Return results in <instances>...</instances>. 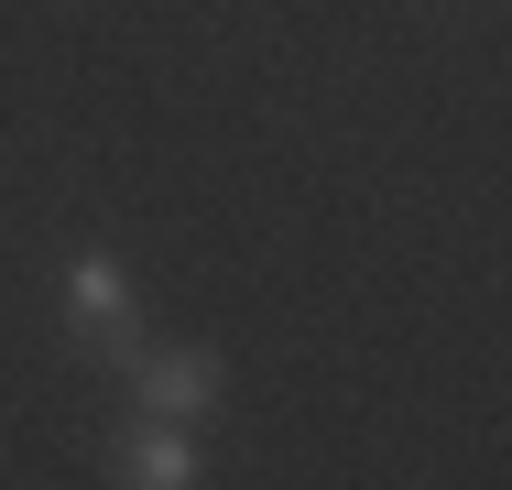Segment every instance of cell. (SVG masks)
Instances as JSON below:
<instances>
[{
	"mask_svg": "<svg viewBox=\"0 0 512 490\" xmlns=\"http://www.w3.org/2000/svg\"><path fill=\"white\" fill-rule=\"evenodd\" d=\"M142 338V294L120 273V251H66V349L88 360V371H120V349Z\"/></svg>",
	"mask_w": 512,
	"mask_h": 490,
	"instance_id": "cell-2",
	"label": "cell"
},
{
	"mask_svg": "<svg viewBox=\"0 0 512 490\" xmlns=\"http://www.w3.org/2000/svg\"><path fill=\"white\" fill-rule=\"evenodd\" d=\"M109 382H120V403H131V414L207 425V414L229 403V349H218V338H153V327H142V338L120 349V371H109Z\"/></svg>",
	"mask_w": 512,
	"mask_h": 490,
	"instance_id": "cell-1",
	"label": "cell"
},
{
	"mask_svg": "<svg viewBox=\"0 0 512 490\" xmlns=\"http://www.w3.org/2000/svg\"><path fill=\"white\" fill-rule=\"evenodd\" d=\"M109 480H120V490H197L207 480V436L120 403V414H109Z\"/></svg>",
	"mask_w": 512,
	"mask_h": 490,
	"instance_id": "cell-3",
	"label": "cell"
}]
</instances>
